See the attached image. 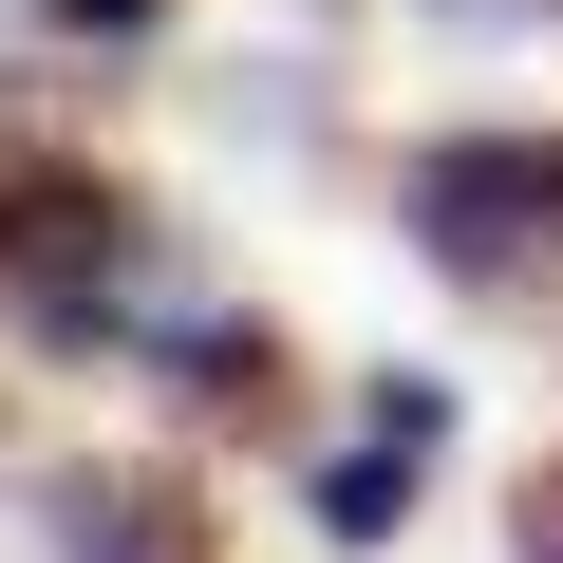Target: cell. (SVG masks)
<instances>
[{
	"label": "cell",
	"instance_id": "cell-1",
	"mask_svg": "<svg viewBox=\"0 0 563 563\" xmlns=\"http://www.w3.org/2000/svg\"><path fill=\"white\" fill-rule=\"evenodd\" d=\"M413 244H432L451 282L544 263V244H563V151H544V132H451V151H413Z\"/></svg>",
	"mask_w": 563,
	"mask_h": 563
},
{
	"label": "cell",
	"instance_id": "cell-2",
	"mask_svg": "<svg viewBox=\"0 0 563 563\" xmlns=\"http://www.w3.org/2000/svg\"><path fill=\"white\" fill-rule=\"evenodd\" d=\"M0 263H20V301H38V320H95L113 282H132V207L76 188V169H38V188H0Z\"/></svg>",
	"mask_w": 563,
	"mask_h": 563
},
{
	"label": "cell",
	"instance_id": "cell-3",
	"mask_svg": "<svg viewBox=\"0 0 563 563\" xmlns=\"http://www.w3.org/2000/svg\"><path fill=\"white\" fill-rule=\"evenodd\" d=\"M432 432H451V395H432V376H395V395H376V432L320 470V526H339V544H395V507H413Z\"/></svg>",
	"mask_w": 563,
	"mask_h": 563
},
{
	"label": "cell",
	"instance_id": "cell-4",
	"mask_svg": "<svg viewBox=\"0 0 563 563\" xmlns=\"http://www.w3.org/2000/svg\"><path fill=\"white\" fill-rule=\"evenodd\" d=\"M57 563H188V507H169L151 470H113V488L76 470V488H57Z\"/></svg>",
	"mask_w": 563,
	"mask_h": 563
},
{
	"label": "cell",
	"instance_id": "cell-5",
	"mask_svg": "<svg viewBox=\"0 0 563 563\" xmlns=\"http://www.w3.org/2000/svg\"><path fill=\"white\" fill-rule=\"evenodd\" d=\"M526 563H563V451L526 470Z\"/></svg>",
	"mask_w": 563,
	"mask_h": 563
},
{
	"label": "cell",
	"instance_id": "cell-6",
	"mask_svg": "<svg viewBox=\"0 0 563 563\" xmlns=\"http://www.w3.org/2000/svg\"><path fill=\"white\" fill-rule=\"evenodd\" d=\"M38 20H95V38H132V20H169V0H38Z\"/></svg>",
	"mask_w": 563,
	"mask_h": 563
}]
</instances>
